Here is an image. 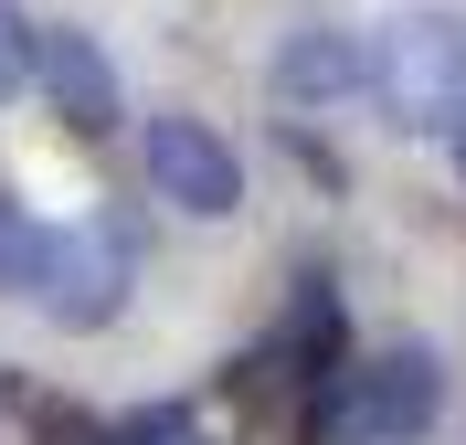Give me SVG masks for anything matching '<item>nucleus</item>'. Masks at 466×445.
<instances>
[{"instance_id": "2", "label": "nucleus", "mask_w": 466, "mask_h": 445, "mask_svg": "<svg viewBox=\"0 0 466 445\" xmlns=\"http://www.w3.org/2000/svg\"><path fill=\"white\" fill-rule=\"evenodd\" d=\"M127 276H138L127 234H116L106 212H86V223L43 234V276H32V297H43L54 329H106L116 308H127Z\"/></svg>"}, {"instance_id": "5", "label": "nucleus", "mask_w": 466, "mask_h": 445, "mask_svg": "<svg viewBox=\"0 0 466 445\" xmlns=\"http://www.w3.org/2000/svg\"><path fill=\"white\" fill-rule=\"evenodd\" d=\"M371 86V54H360V32H329V22H308V32H287L276 43V106H339V96H360Z\"/></svg>"}, {"instance_id": "8", "label": "nucleus", "mask_w": 466, "mask_h": 445, "mask_svg": "<svg viewBox=\"0 0 466 445\" xmlns=\"http://www.w3.org/2000/svg\"><path fill=\"white\" fill-rule=\"evenodd\" d=\"M32 276H43V223H32L11 191H0V297H11V287H32Z\"/></svg>"}, {"instance_id": "3", "label": "nucleus", "mask_w": 466, "mask_h": 445, "mask_svg": "<svg viewBox=\"0 0 466 445\" xmlns=\"http://www.w3.org/2000/svg\"><path fill=\"white\" fill-rule=\"evenodd\" d=\"M138 159H148V191H159L170 212H191V223H223V212H244V159H233V148L212 138L202 117H148Z\"/></svg>"}, {"instance_id": "9", "label": "nucleus", "mask_w": 466, "mask_h": 445, "mask_svg": "<svg viewBox=\"0 0 466 445\" xmlns=\"http://www.w3.org/2000/svg\"><path fill=\"white\" fill-rule=\"evenodd\" d=\"M22 86H32V22L11 11V0H0V106H11Z\"/></svg>"}, {"instance_id": "7", "label": "nucleus", "mask_w": 466, "mask_h": 445, "mask_svg": "<svg viewBox=\"0 0 466 445\" xmlns=\"http://www.w3.org/2000/svg\"><path fill=\"white\" fill-rule=\"evenodd\" d=\"M308 445H371V414H360V382L350 371H329L319 392H308V424H297Z\"/></svg>"}, {"instance_id": "6", "label": "nucleus", "mask_w": 466, "mask_h": 445, "mask_svg": "<svg viewBox=\"0 0 466 445\" xmlns=\"http://www.w3.org/2000/svg\"><path fill=\"white\" fill-rule=\"evenodd\" d=\"M350 382H360L371 445H413L424 424H435V403H445V371H435V350H381L371 371H350Z\"/></svg>"}, {"instance_id": "10", "label": "nucleus", "mask_w": 466, "mask_h": 445, "mask_svg": "<svg viewBox=\"0 0 466 445\" xmlns=\"http://www.w3.org/2000/svg\"><path fill=\"white\" fill-rule=\"evenodd\" d=\"M445 148H456V170H466V106H456V117H445Z\"/></svg>"}, {"instance_id": "4", "label": "nucleus", "mask_w": 466, "mask_h": 445, "mask_svg": "<svg viewBox=\"0 0 466 445\" xmlns=\"http://www.w3.org/2000/svg\"><path fill=\"white\" fill-rule=\"evenodd\" d=\"M32 75H43V96H54V117L75 127V138H106L127 106H116V64L96 54L86 32H32Z\"/></svg>"}, {"instance_id": "1", "label": "nucleus", "mask_w": 466, "mask_h": 445, "mask_svg": "<svg viewBox=\"0 0 466 445\" xmlns=\"http://www.w3.org/2000/svg\"><path fill=\"white\" fill-rule=\"evenodd\" d=\"M371 96L392 106V127H445L466 106V22L456 11H403V22H381Z\"/></svg>"}]
</instances>
